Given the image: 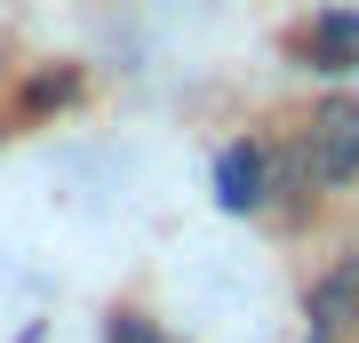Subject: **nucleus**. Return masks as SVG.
Listing matches in <instances>:
<instances>
[{"instance_id":"f257e3e1","label":"nucleus","mask_w":359,"mask_h":343,"mask_svg":"<svg viewBox=\"0 0 359 343\" xmlns=\"http://www.w3.org/2000/svg\"><path fill=\"white\" fill-rule=\"evenodd\" d=\"M295 160H304L311 184H351L359 176V104L327 96L320 112L304 120V136H295Z\"/></svg>"},{"instance_id":"f03ea898","label":"nucleus","mask_w":359,"mask_h":343,"mask_svg":"<svg viewBox=\"0 0 359 343\" xmlns=\"http://www.w3.org/2000/svg\"><path fill=\"white\" fill-rule=\"evenodd\" d=\"M351 311H359V255H351V264H335L327 280L311 288V319H320V335H311V343H327L335 328H351Z\"/></svg>"},{"instance_id":"7ed1b4c3","label":"nucleus","mask_w":359,"mask_h":343,"mask_svg":"<svg viewBox=\"0 0 359 343\" xmlns=\"http://www.w3.org/2000/svg\"><path fill=\"white\" fill-rule=\"evenodd\" d=\"M216 200L231 208V216L264 200V152H256V144H231V152L216 160Z\"/></svg>"},{"instance_id":"20e7f679","label":"nucleus","mask_w":359,"mask_h":343,"mask_svg":"<svg viewBox=\"0 0 359 343\" xmlns=\"http://www.w3.org/2000/svg\"><path fill=\"white\" fill-rule=\"evenodd\" d=\"M104 343H176V335L144 311H104Z\"/></svg>"},{"instance_id":"39448f33","label":"nucleus","mask_w":359,"mask_h":343,"mask_svg":"<svg viewBox=\"0 0 359 343\" xmlns=\"http://www.w3.org/2000/svg\"><path fill=\"white\" fill-rule=\"evenodd\" d=\"M351 48H359V16H327V25H320V64H327V72H344Z\"/></svg>"}]
</instances>
